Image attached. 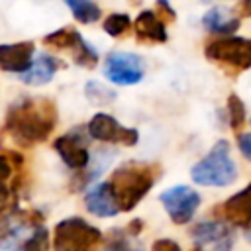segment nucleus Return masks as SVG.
<instances>
[{"label": "nucleus", "instance_id": "nucleus-1", "mask_svg": "<svg viewBox=\"0 0 251 251\" xmlns=\"http://www.w3.org/2000/svg\"><path fill=\"white\" fill-rule=\"evenodd\" d=\"M57 124V106L47 98H29L14 104L6 114V131L20 145L45 141Z\"/></svg>", "mask_w": 251, "mask_h": 251}, {"label": "nucleus", "instance_id": "nucleus-2", "mask_svg": "<svg viewBox=\"0 0 251 251\" xmlns=\"http://www.w3.org/2000/svg\"><path fill=\"white\" fill-rule=\"evenodd\" d=\"M159 171L157 165L149 163H126L112 173L108 184L120 212H129L143 200L155 184Z\"/></svg>", "mask_w": 251, "mask_h": 251}, {"label": "nucleus", "instance_id": "nucleus-3", "mask_svg": "<svg viewBox=\"0 0 251 251\" xmlns=\"http://www.w3.org/2000/svg\"><path fill=\"white\" fill-rule=\"evenodd\" d=\"M190 176L196 184H202V186L231 184L237 178V169L233 159L229 157V143L226 139H220L210 149V153L192 167Z\"/></svg>", "mask_w": 251, "mask_h": 251}, {"label": "nucleus", "instance_id": "nucleus-4", "mask_svg": "<svg viewBox=\"0 0 251 251\" xmlns=\"http://www.w3.org/2000/svg\"><path fill=\"white\" fill-rule=\"evenodd\" d=\"M204 55L210 61L222 65L231 75H237L251 67V39L245 37L212 39L206 43Z\"/></svg>", "mask_w": 251, "mask_h": 251}, {"label": "nucleus", "instance_id": "nucleus-5", "mask_svg": "<svg viewBox=\"0 0 251 251\" xmlns=\"http://www.w3.org/2000/svg\"><path fill=\"white\" fill-rule=\"evenodd\" d=\"M102 241V231L80 218H67L55 226L53 247L59 251H86Z\"/></svg>", "mask_w": 251, "mask_h": 251}, {"label": "nucleus", "instance_id": "nucleus-6", "mask_svg": "<svg viewBox=\"0 0 251 251\" xmlns=\"http://www.w3.org/2000/svg\"><path fill=\"white\" fill-rule=\"evenodd\" d=\"M104 75L108 80L120 86L137 84L145 75V63L133 53L114 51L104 61Z\"/></svg>", "mask_w": 251, "mask_h": 251}, {"label": "nucleus", "instance_id": "nucleus-7", "mask_svg": "<svg viewBox=\"0 0 251 251\" xmlns=\"http://www.w3.org/2000/svg\"><path fill=\"white\" fill-rule=\"evenodd\" d=\"M163 208L167 210L169 218L173 220V224H188L198 206H200V196L196 190L188 188V186H173L169 190H165L161 196Z\"/></svg>", "mask_w": 251, "mask_h": 251}, {"label": "nucleus", "instance_id": "nucleus-8", "mask_svg": "<svg viewBox=\"0 0 251 251\" xmlns=\"http://www.w3.org/2000/svg\"><path fill=\"white\" fill-rule=\"evenodd\" d=\"M88 135L98 139V141H108V143H122V145H135L139 139V133L131 127L122 126L116 118L108 114H94L92 120L86 126Z\"/></svg>", "mask_w": 251, "mask_h": 251}, {"label": "nucleus", "instance_id": "nucleus-9", "mask_svg": "<svg viewBox=\"0 0 251 251\" xmlns=\"http://www.w3.org/2000/svg\"><path fill=\"white\" fill-rule=\"evenodd\" d=\"M24 175V157L6 151L0 153V204L16 206V192Z\"/></svg>", "mask_w": 251, "mask_h": 251}, {"label": "nucleus", "instance_id": "nucleus-10", "mask_svg": "<svg viewBox=\"0 0 251 251\" xmlns=\"http://www.w3.org/2000/svg\"><path fill=\"white\" fill-rule=\"evenodd\" d=\"M190 235L198 247L212 245L216 249H226L233 243V231L229 229L227 224L222 222H202L196 224L190 229Z\"/></svg>", "mask_w": 251, "mask_h": 251}, {"label": "nucleus", "instance_id": "nucleus-11", "mask_svg": "<svg viewBox=\"0 0 251 251\" xmlns=\"http://www.w3.org/2000/svg\"><path fill=\"white\" fill-rule=\"evenodd\" d=\"M33 43L31 41H20L10 45H0V69L8 73H25L31 67V55H33Z\"/></svg>", "mask_w": 251, "mask_h": 251}, {"label": "nucleus", "instance_id": "nucleus-12", "mask_svg": "<svg viewBox=\"0 0 251 251\" xmlns=\"http://www.w3.org/2000/svg\"><path fill=\"white\" fill-rule=\"evenodd\" d=\"M84 204H86V210L98 218H112L120 212L108 182H100L88 188V192L84 194Z\"/></svg>", "mask_w": 251, "mask_h": 251}, {"label": "nucleus", "instance_id": "nucleus-13", "mask_svg": "<svg viewBox=\"0 0 251 251\" xmlns=\"http://www.w3.org/2000/svg\"><path fill=\"white\" fill-rule=\"evenodd\" d=\"M133 31L141 43H165L167 41L165 22L155 14V10L141 12L133 22Z\"/></svg>", "mask_w": 251, "mask_h": 251}, {"label": "nucleus", "instance_id": "nucleus-14", "mask_svg": "<svg viewBox=\"0 0 251 251\" xmlns=\"http://www.w3.org/2000/svg\"><path fill=\"white\" fill-rule=\"evenodd\" d=\"M249 214H251V182L241 192H237L229 200H226L224 206H222L224 220H227L233 226L247 227Z\"/></svg>", "mask_w": 251, "mask_h": 251}, {"label": "nucleus", "instance_id": "nucleus-15", "mask_svg": "<svg viewBox=\"0 0 251 251\" xmlns=\"http://www.w3.org/2000/svg\"><path fill=\"white\" fill-rule=\"evenodd\" d=\"M53 149L71 169H82L88 165V149L75 135H63L53 141Z\"/></svg>", "mask_w": 251, "mask_h": 251}, {"label": "nucleus", "instance_id": "nucleus-16", "mask_svg": "<svg viewBox=\"0 0 251 251\" xmlns=\"http://www.w3.org/2000/svg\"><path fill=\"white\" fill-rule=\"evenodd\" d=\"M59 67H61V65H59V61H57L55 57H51V55H47V53H41V55L31 63V67H29L25 73H22V80H24L25 84H31V86L47 84V82L53 78V75L57 73Z\"/></svg>", "mask_w": 251, "mask_h": 251}, {"label": "nucleus", "instance_id": "nucleus-17", "mask_svg": "<svg viewBox=\"0 0 251 251\" xmlns=\"http://www.w3.org/2000/svg\"><path fill=\"white\" fill-rule=\"evenodd\" d=\"M202 24L212 33H231V31H237L239 27V20L227 16V12H224L222 8L208 10L206 16L202 18Z\"/></svg>", "mask_w": 251, "mask_h": 251}, {"label": "nucleus", "instance_id": "nucleus-18", "mask_svg": "<svg viewBox=\"0 0 251 251\" xmlns=\"http://www.w3.org/2000/svg\"><path fill=\"white\" fill-rule=\"evenodd\" d=\"M84 39L80 37V33L75 27H61L57 31H51L49 35L43 37V43L55 49H71L75 51Z\"/></svg>", "mask_w": 251, "mask_h": 251}, {"label": "nucleus", "instance_id": "nucleus-19", "mask_svg": "<svg viewBox=\"0 0 251 251\" xmlns=\"http://www.w3.org/2000/svg\"><path fill=\"white\" fill-rule=\"evenodd\" d=\"M65 4L71 8L73 16L80 24H94L102 16L100 8L92 0H65Z\"/></svg>", "mask_w": 251, "mask_h": 251}, {"label": "nucleus", "instance_id": "nucleus-20", "mask_svg": "<svg viewBox=\"0 0 251 251\" xmlns=\"http://www.w3.org/2000/svg\"><path fill=\"white\" fill-rule=\"evenodd\" d=\"M227 118H229V126L233 131H239L245 124V104L239 100L237 94L227 96Z\"/></svg>", "mask_w": 251, "mask_h": 251}, {"label": "nucleus", "instance_id": "nucleus-21", "mask_svg": "<svg viewBox=\"0 0 251 251\" xmlns=\"http://www.w3.org/2000/svg\"><path fill=\"white\" fill-rule=\"evenodd\" d=\"M131 27V18L127 14H110L104 20V31L112 37H122Z\"/></svg>", "mask_w": 251, "mask_h": 251}, {"label": "nucleus", "instance_id": "nucleus-22", "mask_svg": "<svg viewBox=\"0 0 251 251\" xmlns=\"http://www.w3.org/2000/svg\"><path fill=\"white\" fill-rule=\"evenodd\" d=\"M86 98L92 102V104H98V106H104V104H110L114 98H116V92L112 88H106L98 82H88L86 88Z\"/></svg>", "mask_w": 251, "mask_h": 251}, {"label": "nucleus", "instance_id": "nucleus-23", "mask_svg": "<svg viewBox=\"0 0 251 251\" xmlns=\"http://www.w3.org/2000/svg\"><path fill=\"white\" fill-rule=\"evenodd\" d=\"M73 59H75L76 65H80V67H88V69H92V67L98 63V55H96V51H94L86 41H82V43L73 51Z\"/></svg>", "mask_w": 251, "mask_h": 251}, {"label": "nucleus", "instance_id": "nucleus-24", "mask_svg": "<svg viewBox=\"0 0 251 251\" xmlns=\"http://www.w3.org/2000/svg\"><path fill=\"white\" fill-rule=\"evenodd\" d=\"M47 247V231L43 227H35V233L24 241V249H45Z\"/></svg>", "mask_w": 251, "mask_h": 251}, {"label": "nucleus", "instance_id": "nucleus-25", "mask_svg": "<svg viewBox=\"0 0 251 251\" xmlns=\"http://www.w3.org/2000/svg\"><path fill=\"white\" fill-rule=\"evenodd\" d=\"M155 14H157L165 24L175 22V10L169 6L167 0H157V4H155Z\"/></svg>", "mask_w": 251, "mask_h": 251}, {"label": "nucleus", "instance_id": "nucleus-26", "mask_svg": "<svg viewBox=\"0 0 251 251\" xmlns=\"http://www.w3.org/2000/svg\"><path fill=\"white\" fill-rule=\"evenodd\" d=\"M237 145H239L241 153L251 161V133H243V135H239Z\"/></svg>", "mask_w": 251, "mask_h": 251}, {"label": "nucleus", "instance_id": "nucleus-27", "mask_svg": "<svg viewBox=\"0 0 251 251\" xmlns=\"http://www.w3.org/2000/svg\"><path fill=\"white\" fill-rule=\"evenodd\" d=\"M233 12L239 18H251V0H239L233 8Z\"/></svg>", "mask_w": 251, "mask_h": 251}, {"label": "nucleus", "instance_id": "nucleus-28", "mask_svg": "<svg viewBox=\"0 0 251 251\" xmlns=\"http://www.w3.org/2000/svg\"><path fill=\"white\" fill-rule=\"evenodd\" d=\"M153 251H178V245L171 239H159L153 243Z\"/></svg>", "mask_w": 251, "mask_h": 251}, {"label": "nucleus", "instance_id": "nucleus-29", "mask_svg": "<svg viewBox=\"0 0 251 251\" xmlns=\"http://www.w3.org/2000/svg\"><path fill=\"white\" fill-rule=\"evenodd\" d=\"M247 229H251V214H249V222H247Z\"/></svg>", "mask_w": 251, "mask_h": 251}]
</instances>
